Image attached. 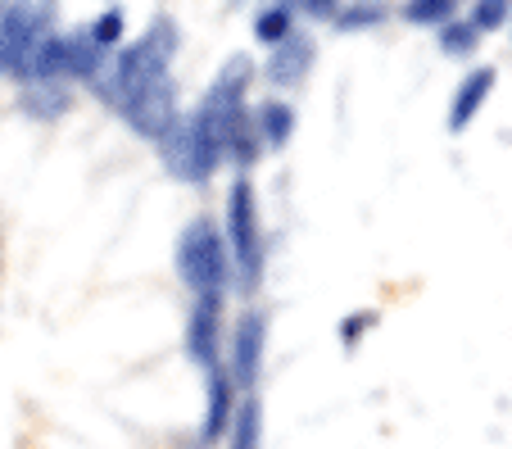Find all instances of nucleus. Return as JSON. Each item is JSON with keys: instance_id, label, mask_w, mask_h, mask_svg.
I'll return each mask as SVG.
<instances>
[{"instance_id": "nucleus-18", "label": "nucleus", "mask_w": 512, "mask_h": 449, "mask_svg": "<svg viewBox=\"0 0 512 449\" xmlns=\"http://www.w3.org/2000/svg\"><path fill=\"white\" fill-rule=\"evenodd\" d=\"M386 14H390L386 0H345L331 23H336L340 32H358V28H377V23H386Z\"/></svg>"}, {"instance_id": "nucleus-25", "label": "nucleus", "mask_w": 512, "mask_h": 449, "mask_svg": "<svg viewBox=\"0 0 512 449\" xmlns=\"http://www.w3.org/2000/svg\"><path fill=\"white\" fill-rule=\"evenodd\" d=\"M46 5H55V0H46Z\"/></svg>"}, {"instance_id": "nucleus-13", "label": "nucleus", "mask_w": 512, "mask_h": 449, "mask_svg": "<svg viewBox=\"0 0 512 449\" xmlns=\"http://www.w3.org/2000/svg\"><path fill=\"white\" fill-rule=\"evenodd\" d=\"M19 105L28 118H59L73 109V91L68 82H23Z\"/></svg>"}, {"instance_id": "nucleus-21", "label": "nucleus", "mask_w": 512, "mask_h": 449, "mask_svg": "<svg viewBox=\"0 0 512 449\" xmlns=\"http://www.w3.org/2000/svg\"><path fill=\"white\" fill-rule=\"evenodd\" d=\"M508 19H512V0H472V14H467V23L476 32H499L508 28Z\"/></svg>"}, {"instance_id": "nucleus-16", "label": "nucleus", "mask_w": 512, "mask_h": 449, "mask_svg": "<svg viewBox=\"0 0 512 449\" xmlns=\"http://www.w3.org/2000/svg\"><path fill=\"white\" fill-rule=\"evenodd\" d=\"M458 5L463 0H399V19L408 23V28H440V23L458 19Z\"/></svg>"}, {"instance_id": "nucleus-24", "label": "nucleus", "mask_w": 512, "mask_h": 449, "mask_svg": "<svg viewBox=\"0 0 512 449\" xmlns=\"http://www.w3.org/2000/svg\"><path fill=\"white\" fill-rule=\"evenodd\" d=\"M277 5H286V10H300V0H277Z\"/></svg>"}, {"instance_id": "nucleus-2", "label": "nucleus", "mask_w": 512, "mask_h": 449, "mask_svg": "<svg viewBox=\"0 0 512 449\" xmlns=\"http://www.w3.org/2000/svg\"><path fill=\"white\" fill-rule=\"evenodd\" d=\"M227 254H232V282L236 291L254 295L263 282V218H259V196H254L250 173H236L232 191H227Z\"/></svg>"}, {"instance_id": "nucleus-20", "label": "nucleus", "mask_w": 512, "mask_h": 449, "mask_svg": "<svg viewBox=\"0 0 512 449\" xmlns=\"http://www.w3.org/2000/svg\"><path fill=\"white\" fill-rule=\"evenodd\" d=\"M227 431H232V449H259V436H263V409H259V400H245L241 413H236V422Z\"/></svg>"}, {"instance_id": "nucleus-17", "label": "nucleus", "mask_w": 512, "mask_h": 449, "mask_svg": "<svg viewBox=\"0 0 512 449\" xmlns=\"http://www.w3.org/2000/svg\"><path fill=\"white\" fill-rule=\"evenodd\" d=\"M435 46L445 50L449 59H472L476 46H481V32H476L467 19H449L435 28Z\"/></svg>"}, {"instance_id": "nucleus-23", "label": "nucleus", "mask_w": 512, "mask_h": 449, "mask_svg": "<svg viewBox=\"0 0 512 449\" xmlns=\"http://www.w3.org/2000/svg\"><path fill=\"white\" fill-rule=\"evenodd\" d=\"M340 5H345V0H300V10L313 14V19H336Z\"/></svg>"}, {"instance_id": "nucleus-6", "label": "nucleus", "mask_w": 512, "mask_h": 449, "mask_svg": "<svg viewBox=\"0 0 512 449\" xmlns=\"http://www.w3.org/2000/svg\"><path fill=\"white\" fill-rule=\"evenodd\" d=\"M118 118L132 127L136 137H145L150 146H159V141L168 137V127L182 118V114H177V82H173V73H168V78H159V82H150V87H141V91H132V96L118 105Z\"/></svg>"}, {"instance_id": "nucleus-3", "label": "nucleus", "mask_w": 512, "mask_h": 449, "mask_svg": "<svg viewBox=\"0 0 512 449\" xmlns=\"http://www.w3.org/2000/svg\"><path fill=\"white\" fill-rule=\"evenodd\" d=\"M177 273L191 295H227L232 286V254L227 236L213 218H191L177 236Z\"/></svg>"}, {"instance_id": "nucleus-11", "label": "nucleus", "mask_w": 512, "mask_h": 449, "mask_svg": "<svg viewBox=\"0 0 512 449\" xmlns=\"http://www.w3.org/2000/svg\"><path fill=\"white\" fill-rule=\"evenodd\" d=\"M209 372V409H204V427H200V440L204 445H218V440L227 436V427H232V391H236V381L232 372L223 368V359L213 363Z\"/></svg>"}, {"instance_id": "nucleus-12", "label": "nucleus", "mask_w": 512, "mask_h": 449, "mask_svg": "<svg viewBox=\"0 0 512 449\" xmlns=\"http://www.w3.org/2000/svg\"><path fill=\"white\" fill-rule=\"evenodd\" d=\"M105 69H109V50H100L87 28H78L73 37H64V82H82V87H91Z\"/></svg>"}, {"instance_id": "nucleus-5", "label": "nucleus", "mask_w": 512, "mask_h": 449, "mask_svg": "<svg viewBox=\"0 0 512 449\" xmlns=\"http://www.w3.org/2000/svg\"><path fill=\"white\" fill-rule=\"evenodd\" d=\"M159 155H164V168L177 177V182H191V186H204L218 168H223L218 146L195 127L191 114L177 118V123L168 127V137L159 141Z\"/></svg>"}, {"instance_id": "nucleus-22", "label": "nucleus", "mask_w": 512, "mask_h": 449, "mask_svg": "<svg viewBox=\"0 0 512 449\" xmlns=\"http://www.w3.org/2000/svg\"><path fill=\"white\" fill-rule=\"evenodd\" d=\"M87 32H91V41H96L100 50H118V46H123V32H127L123 10H105Z\"/></svg>"}, {"instance_id": "nucleus-8", "label": "nucleus", "mask_w": 512, "mask_h": 449, "mask_svg": "<svg viewBox=\"0 0 512 449\" xmlns=\"http://www.w3.org/2000/svg\"><path fill=\"white\" fill-rule=\"evenodd\" d=\"M313 59H318V41H313L304 28H295L286 41L272 46L268 64H263V78H268L272 87H300V82L313 73Z\"/></svg>"}, {"instance_id": "nucleus-10", "label": "nucleus", "mask_w": 512, "mask_h": 449, "mask_svg": "<svg viewBox=\"0 0 512 449\" xmlns=\"http://www.w3.org/2000/svg\"><path fill=\"white\" fill-rule=\"evenodd\" d=\"M494 82H499V69H490V64H476L472 73H467L463 82H458L454 100H449V132H467V127L476 123V114L485 109V100H490Z\"/></svg>"}, {"instance_id": "nucleus-15", "label": "nucleus", "mask_w": 512, "mask_h": 449, "mask_svg": "<svg viewBox=\"0 0 512 449\" xmlns=\"http://www.w3.org/2000/svg\"><path fill=\"white\" fill-rule=\"evenodd\" d=\"M263 155V137L259 127H254V109L232 127V137H227V164H236V173H250Z\"/></svg>"}, {"instance_id": "nucleus-1", "label": "nucleus", "mask_w": 512, "mask_h": 449, "mask_svg": "<svg viewBox=\"0 0 512 449\" xmlns=\"http://www.w3.org/2000/svg\"><path fill=\"white\" fill-rule=\"evenodd\" d=\"M177 46H182V28H177L168 14H159V19L145 28V37H136L132 46H118V59L91 82V91L118 114V105H123L132 91L168 78V69H173V59H177Z\"/></svg>"}, {"instance_id": "nucleus-19", "label": "nucleus", "mask_w": 512, "mask_h": 449, "mask_svg": "<svg viewBox=\"0 0 512 449\" xmlns=\"http://www.w3.org/2000/svg\"><path fill=\"white\" fill-rule=\"evenodd\" d=\"M290 32H295V10H286V5H277V0L254 14V37H259L268 50L277 46V41H286Z\"/></svg>"}, {"instance_id": "nucleus-7", "label": "nucleus", "mask_w": 512, "mask_h": 449, "mask_svg": "<svg viewBox=\"0 0 512 449\" xmlns=\"http://www.w3.org/2000/svg\"><path fill=\"white\" fill-rule=\"evenodd\" d=\"M218 341H223V295H195L191 318H186V354L200 368H213Z\"/></svg>"}, {"instance_id": "nucleus-14", "label": "nucleus", "mask_w": 512, "mask_h": 449, "mask_svg": "<svg viewBox=\"0 0 512 449\" xmlns=\"http://www.w3.org/2000/svg\"><path fill=\"white\" fill-rule=\"evenodd\" d=\"M254 127H259V137H263V150H286L290 137H295V109L286 100H263L254 109Z\"/></svg>"}, {"instance_id": "nucleus-4", "label": "nucleus", "mask_w": 512, "mask_h": 449, "mask_svg": "<svg viewBox=\"0 0 512 449\" xmlns=\"http://www.w3.org/2000/svg\"><path fill=\"white\" fill-rule=\"evenodd\" d=\"M46 32H55V10H50L46 0H10L0 10V73L19 82L32 46Z\"/></svg>"}, {"instance_id": "nucleus-9", "label": "nucleus", "mask_w": 512, "mask_h": 449, "mask_svg": "<svg viewBox=\"0 0 512 449\" xmlns=\"http://www.w3.org/2000/svg\"><path fill=\"white\" fill-rule=\"evenodd\" d=\"M263 345H268V318L263 313H245L232 332V381L236 386H254L263 368Z\"/></svg>"}]
</instances>
